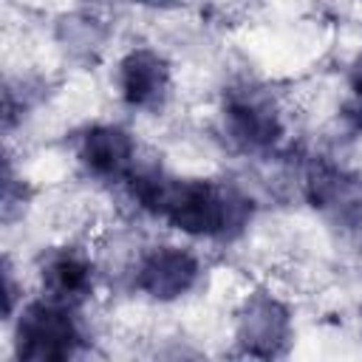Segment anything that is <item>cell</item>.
Here are the masks:
<instances>
[{
    "mask_svg": "<svg viewBox=\"0 0 362 362\" xmlns=\"http://www.w3.org/2000/svg\"><path fill=\"white\" fill-rule=\"evenodd\" d=\"M82 334L74 320V305L48 297L20 308L14 325V351L28 362H59L79 351Z\"/></svg>",
    "mask_w": 362,
    "mask_h": 362,
    "instance_id": "7a4b0ae2",
    "label": "cell"
},
{
    "mask_svg": "<svg viewBox=\"0 0 362 362\" xmlns=\"http://www.w3.org/2000/svg\"><path fill=\"white\" fill-rule=\"evenodd\" d=\"M288 334V314L274 297H252L238 320V337L252 354H274Z\"/></svg>",
    "mask_w": 362,
    "mask_h": 362,
    "instance_id": "ba28073f",
    "label": "cell"
},
{
    "mask_svg": "<svg viewBox=\"0 0 362 362\" xmlns=\"http://www.w3.org/2000/svg\"><path fill=\"white\" fill-rule=\"evenodd\" d=\"M351 90H354V99H356V105L362 110V57L351 68Z\"/></svg>",
    "mask_w": 362,
    "mask_h": 362,
    "instance_id": "30bf717a",
    "label": "cell"
},
{
    "mask_svg": "<svg viewBox=\"0 0 362 362\" xmlns=\"http://www.w3.org/2000/svg\"><path fill=\"white\" fill-rule=\"evenodd\" d=\"M40 280H42V297L62 305H79L90 294L93 269L82 255L62 249L45 257L40 269Z\"/></svg>",
    "mask_w": 362,
    "mask_h": 362,
    "instance_id": "52a82bcc",
    "label": "cell"
},
{
    "mask_svg": "<svg viewBox=\"0 0 362 362\" xmlns=\"http://www.w3.org/2000/svg\"><path fill=\"white\" fill-rule=\"evenodd\" d=\"M127 181L141 209L192 238H232L252 215V201L223 181L175 178L161 170H133Z\"/></svg>",
    "mask_w": 362,
    "mask_h": 362,
    "instance_id": "6da1fadb",
    "label": "cell"
},
{
    "mask_svg": "<svg viewBox=\"0 0 362 362\" xmlns=\"http://www.w3.org/2000/svg\"><path fill=\"white\" fill-rule=\"evenodd\" d=\"M119 93L130 107H158L170 93V65L153 48H133L119 62Z\"/></svg>",
    "mask_w": 362,
    "mask_h": 362,
    "instance_id": "8992f818",
    "label": "cell"
},
{
    "mask_svg": "<svg viewBox=\"0 0 362 362\" xmlns=\"http://www.w3.org/2000/svg\"><path fill=\"white\" fill-rule=\"evenodd\" d=\"M305 189H308L311 204L325 212L348 218L362 209V181L337 167H328V164L314 167L308 173Z\"/></svg>",
    "mask_w": 362,
    "mask_h": 362,
    "instance_id": "9c48e42d",
    "label": "cell"
},
{
    "mask_svg": "<svg viewBox=\"0 0 362 362\" xmlns=\"http://www.w3.org/2000/svg\"><path fill=\"white\" fill-rule=\"evenodd\" d=\"M136 3H141V6H167L170 0H136Z\"/></svg>",
    "mask_w": 362,
    "mask_h": 362,
    "instance_id": "8fae6325",
    "label": "cell"
},
{
    "mask_svg": "<svg viewBox=\"0 0 362 362\" xmlns=\"http://www.w3.org/2000/svg\"><path fill=\"white\" fill-rule=\"evenodd\" d=\"M79 161L102 181H127L136 170V141L119 124H93L79 141Z\"/></svg>",
    "mask_w": 362,
    "mask_h": 362,
    "instance_id": "5b68a950",
    "label": "cell"
},
{
    "mask_svg": "<svg viewBox=\"0 0 362 362\" xmlns=\"http://www.w3.org/2000/svg\"><path fill=\"white\" fill-rule=\"evenodd\" d=\"M226 133L246 150L272 147L283 136V122L272 99L257 90H238L223 105Z\"/></svg>",
    "mask_w": 362,
    "mask_h": 362,
    "instance_id": "277c9868",
    "label": "cell"
},
{
    "mask_svg": "<svg viewBox=\"0 0 362 362\" xmlns=\"http://www.w3.org/2000/svg\"><path fill=\"white\" fill-rule=\"evenodd\" d=\"M201 274V263L181 246H156L136 266V286L153 300L170 303L184 297Z\"/></svg>",
    "mask_w": 362,
    "mask_h": 362,
    "instance_id": "3957f363",
    "label": "cell"
}]
</instances>
